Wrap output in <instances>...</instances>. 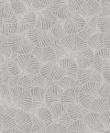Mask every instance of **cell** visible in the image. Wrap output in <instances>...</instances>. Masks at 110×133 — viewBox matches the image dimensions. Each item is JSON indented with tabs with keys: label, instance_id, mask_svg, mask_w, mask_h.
<instances>
[{
	"label": "cell",
	"instance_id": "obj_52",
	"mask_svg": "<svg viewBox=\"0 0 110 133\" xmlns=\"http://www.w3.org/2000/svg\"><path fill=\"white\" fill-rule=\"evenodd\" d=\"M39 2H40L41 4H43L44 6H49L50 3L51 2V0H39Z\"/></svg>",
	"mask_w": 110,
	"mask_h": 133
},
{
	"label": "cell",
	"instance_id": "obj_25",
	"mask_svg": "<svg viewBox=\"0 0 110 133\" xmlns=\"http://www.w3.org/2000/svg\"><path fill=\"white\" fill-rule=\"evenodd\" d=\"M66 107L68 115L72 120L82 119L85 117V116L89 112L88 108H85V107H82L80 103L67 105Z\"/></svg>",
	"mask_w": 110,
	"mask_h": 133
},
{
	"label": "cell",
	"instance_id": "obj_44",
	"mask_svg": "<svg viewBox=\"0 0 110 133\" xmlns=\"http://www.w3.org/2000/svg\"><path fill=\"white\" fill-rule=\"evenodd\" d=\"M97 95L98 96L108 98L110 95V84L106 81H103L97 87Z\"/></svg>",
	"mask_w": 110,
	"mask_h": 133
},
{
	"label": "cell",
	"instance_id": "obj_19",
	"mask_svg": "<svg viewBox=\"0 0 110 133\" xmlns=\"http://www.w3.org/2000/svg\"><path fill=\"white\" fill-rule=\"evenodd\" d=\"M30 93L32 97V106L30 109V113H33L37 108L43 107L46 105L45 103V92L46 88L41 86H33L30 89Z\"/></svg>",
	"mask_w": 110,
	"mask_h": 133
},
{
	"label": "cell",
	"instance_id": "obj_23",
	"mask_svg": "<svg viewBox=\"0 0 110 133\" xmlns=\"http://www.w3.org/2000/svg\"><path fill=\"white\" fill-rule=\"evenodd\" d=\"M58 64L63 69L65 75L74 77V78L77 77L76 74H77L78 66H77L76 63H75L73 58H72V57H64V58H61L58 61Z\"/></svg>",
	"mask_w": 110,
	"mask_h": 133
},
{
	"label": "cell",
	"instance_id": "obj_4",
	"mask_svg": "<svg viewBox=\"0 0 110 133\" xmlns=\"http://www.w3.org/2000/svg\"><path fill=\"white\" fill-rule=\"evenodd\" d=\"M14 62L18 64L20 70V75H30L33 72H39L41 63L32 53H26V54H18Z\"/></svg>",
	"mask_w": 110,
	"mask_h": 133
},
{
	"label": "cell",
	"instance_id": "obj_7",
	"mask_svg": "<svg viewBox=\"0 0 110 133\" xmlns=\"http://www.w3.org/2000/svg\"><path fill=\"white\" fill-rule=\"evenodd\" d=\"M27 35L35 46H51L54 41V37L48 29H40L36 27L28 30Z\"/></svg>",
	"mask_w": 110,
	"mask_h": 133
},
{
	"label": "cell",
	"instance_id": "obj_33",
	"mask_svg": "<svg viewBox=\"0 0 110 133\" xmlns=\"http://www.w3.org/2000/svg\"><path fill=\"white\" fill-rule=\"evenodd\" d=\"M63 19H57V21L55 22V24L49 29V31L51 33V35L54 37V39H59L61 41L65 35H66V32H65L64 29H63Z\"/></svg>",
	"mask_w": 110,
	"mask_h": 133
},
{
	"label": "cell",
	"instance_id": "obj_37",
	"mask_svg": "<svg viewBox=\"0 0 110 133\" xmlns=\"http://www.w3.org/2000/svg\"><path fill=\"white\" fill-rule=\"evenodd\" d=\"M3 66L5 67L6 71L9 72L11 76L13 75H18L20 74V70L18 68V64H17L13 60H10V59H5V61L3 63H1Z\"/></svg>",
	"mask_w": 110,
	"mask_h": 133
},
{
	"label": "cell",
	"instance_id": "obj_16",
	"mask_svg": "<svg viewBox=\"0 0 110 133\" xmlns=\"http://www.w3.org/2000/svg\"><path fill=\"white\" fill-rule=\"evenodd\" d=\"M18 21V29H17V33H24L27 32L28 30L35 28L36 25V13L35 11L31 10H28L27 13L23 15H18L17 16Z\"/></svg>",
	"mask_w": 110,
	"mask_h": 133
},
{
	"label": "cell",
	"instance_id": "obj_38",
	"mask_svg": "<svg viewBox=\"0 0 110 133\" xmlns=\"http://www.w3.org/2000/svg\"><path fill=\"white\" fill-rule=\"evenodd\" d=\"M28 75L30 77L32 86H41V87H44L46 83V79L44 78L43 75H41L39 72L30 74V75Z\"/></svg>",
	"mask_w": 110,
	"mask_h": 133
},
{
	"label": "cell",
	"instance_id": "obj_56",
	"mask_svg": "<svg viewBox=\"0 0 110 133\" xmlns=\"http://www.w3.org/2000/svg\"><path fill=\"white\" fill-rule=\"evenodd\" d=\"M2 83H3V82H2V79L0 78V84H2Z\"/></svg>",
	"mask_w": 110,
	"mask_h": 133
},
{
	"label": "cell",
	"instance_id": "obj_21",
	"mask_svg": "<svg viewBox=\"0 0 110 133\" xmlns=\"http://www.w3.org/2000/svg\"><path fill=\"white\" fill-rule=\"evenodd\" d=\"M63 92V89L60 86L53 84L50 87L46 88L45 92V103L48 108L51 107L52 105L59 103L61 101V96Z\"/></svg>",
	"mask_w": 110,
	"mask_h": 133
},
{
	"label": "cell",
	"instance_id": "obj_2",
	"mask_svg": "<svg viewBox=\"0 0 110 133\" xmlns=\"http://www.w3.org/2000/svg\"><path fill=\"white\" fill-rule=\"evenodd\" d=\"M8 42L10 48L17 54H26L31 53L34 48V44L28 37L27 32L24 33H15L8 37Z\"/></svg>",
	"mask_w": 110,
	"mask_h": 133
},
{
	"label": "cell",
	"instance_id": "obj_24",
	"mask_svg": "<svg viewBox=\"0 0 110 133\" xmlns=\"http://www.w3.org/2000/svg\"><path fill=\"white\" fill-rule=\"evenodd\" d=\"M80 87L79 86H73V87H69L67 89H65V90H63L61 96V101L60 102L65 104L66 106L67 105L77 104V103H79Z\"/></svg>",
	"mask_w": 110,
	"mask_h": 133
},
{
	"label": "cell",
	"instance_id": "obj_42",
	"mask_svg": "<svg viewBox=\"0 0 110 133\" xmlns=\"http://www.w3.org/2000/svg\"><path fill=\"white\" fill-rule=\"evenodd\" d=\"M45 132H50V133L67 132V127L63 125V124L57 123V122H52V123L50 124L48 127H46Z\"/></svg>",
	"mask_w": 110,
	"mask_h": 133
},
{
	"label": "cell",
	"instance_id": "obj_49",
	"mask_svg": "<svg viewBox=\"0 0 110 133\" xmlns=\"http://www.w3.org/2000/svg\"><path fill=\"white\" fill-rule=\"evenodd\" d=\"M110 31H106L104 33V45L106 48L110 50V42H109Z\"/></svg>",
	"mask_w": 110,
	"mask_h": 133
},
{
	"label": "cell",
	"instance_id": "obj_27",
	"mask_svg": "<svg viewBox=\"0 0 110 133\" xmlns=\"http://www.w3.org/2000/svg\"><path fill=\"white\" fill-rule=\"evenodd\" d=\"M0 132H19L15 128L14 119L6 113H0Z\"/></svg>",
	"mask_w": 110,
	"mask_h": 133
},
{
	"label": "cell",
	"instance_id": "obj_17",
	"mask_svg": "<svg viewBox=\"0 0 110 133\" xmlns=\"http://www.w3.org/2000/svg\"><path fill=\"white\" fill-rule=\"evenodd\" d=\"M89 132H104L106 128L100 120L99 113L89 111L82 118Z\"/></svg>",
	"mask_w": 110,
	"mask_h": 133
},
{
	"label": "cell",
	"instance_id": "obj_29",
	"mask_svg": "<svg viewBox=\"0 0 110 133\" xmlns=\"http://www.w3.org/2000/svg\"><path fill=\"white\" fill-rule=\"evenodd\" d=\"M109 109V102L107 98L98 96L91 103L89 107V111L95 112V113H102L106 110Z\"/></svg>",
	"mask_w": 110,
	"mask_h": 133
},
{
	"label": "cell",
	"instance_id": "obj_32",
	"mask_svg": "<svg viewBox=\"0 0 110 133\" xmlns=\"http://www.w3.org/2000/svg\"><path fill=\"white\" fill-rule=\"evenodd\" d=\"M0 105L13 106L10 96V87L6 83L0 84Z\"/></svg>",
	"mask_w": 110,
	"mask_h": 133
},
{
	"label": "cell",
	"instance_id": "obj_41",
	"mask_svg": "<svg viewBox=\"0 0 110 133\" xmlns=\"http://www.w3.org/2000/svg\"><path fill=\"white\" fill-rule=\"evenodd\" d=\"M97 29L99 32L105 33L110 30V18L109 17H101L97 19Z\"/></svg>",
	"mask_w": 110,
	"mask_h": 133
},
{
	"label": "cell",
	"instance_id": "obj_54",
	"mask_svg": "<svg viewBox=\"0 0 110 133\" xmlns=\"http://www.w3.org/2000/svg\"><path fill=\"white\" fill-rule=\"evenodd\" d=\"M2 20H3V18H0V28H1V26H2Z\"/></svg>",
	"mask_w": 110,
	"mask_h": 133
},
{
	"label": "cell",
	"instance_id": "obj_30",
	"mask_svg": "<svg viewBox=\"0 0 110 133\" xmlns=\"http://www.w3.org/2000/svg\"><path fill=\"white\" fill-rule=\"evenodd\" d=\"M33 113L39 117V119L42 122L45 128L52 123V117H51V111H50L48 107H40V108H37Z\"/></svg>",
	"mask_w": 110,
	"mask_h": 133
},
{
	"label": "cell",
	"instance_id": "obj_1",
	"mask_svg": "<svg viewBox=\"0 0 110 133\" xmlns=\"http://www.w3.org/2000/svg\"><path fill=\"white\" fill-rule=\"evenodd\" d=\"M5 113L13 118L15 122V128L19 132H30L32 127L30 113L15 106H6Z\"/></svg>",
	"mask_w": 110,
	"mask_h": 133
},
{
	"label": "cell",
	"instance_id": "obj_20",
	"mask_svg": "<svg viewBox=\"0 0 110 133\" xmlns=\"http://www.w3.org/2000/svg\"><path fill=\"white\" fill-rule=\"evenodd\" d=\"M94 51L89 47H87L86 49L75 53L73 59H74L78 68H87V67L92 66L93 61H94Z\"/></svg>",
	"mask_w": 110,
	"mask_h": 133
},
{
	"label": "cell",
	"instance_id": "obj_36",
	"mask_svg": "<svg viewBox=\"0 0 110 133\" xmlns=\"http://www.w3.org/2000/svg\"><path fill=\"white\" fill-rule=\"evenodd\" d=\"M14 15L9 0H0V18H6Z\"/></svg>",
	"mask_w": 110,
	"mask_h": 133
},
{
	"label": "cell",
	"instance_id": "obj_35",
	"mask_svg": "<svg viewBox=\"0 0 110 133\" xmlns=\"http://www.w3.org/2000/svg\"><path fill=\"white\" fill-rule=\"evenodd\" d=\"M10 6L16 16L23 15L28 12V8L22 0H9Z\"/></svg>",
	"mask_w": 110,
	"mask_h": 133
},
{
	"label": "cell",
	"instance_id": "obj_51",
	"mask_svg": "<svg viewBox=\"0 0 110 133\" xmlns=\"http://www.w3.org/2000/svg\"><path fill=\"white\" fill-rule=\"evenodd\" d=\"M6 41H8V36H5L0 33V45H1L3 42H5Z\"/></svg>",
	"mask_w": 110,
	"mask_h": 133
},
{
	"label": "cell",
	"instance_id": "obj_53",
	"mask_svg": "<svg viewBox=\"0 0 110 133\" xmlns=\"http://www.w3.org/2000/svg\"><path fill=\"white\" fill-rule=\"evenodd\" d=\"M4 61H5V57L3 55V53L1 52V51H0V64L4 63Z\"/></svg>",
	"mask_w": 110,
	"mask_h": 133
},
{
	"label": "cell",
	"instance_id": "obj_14",
	"mask_svg": "<svg viewBox=\"0 0 110 133\" xmlns=\"http://www.w3.org/2000/svg\"><path fill=\"white\" fill-rule=\"evenodd\" d=\"M85 22L86 21L85 18L73 14L70 18L63 19V25L67 34H77L84 29Z\"/></svg>",
	"mask_w": 110,
	"mask_h": 133
},
{
	"label": "cell",
	"instance_id": "obj_15",
	"mask_svg": "<svg viewBox=\"0 0 110 133\" xmlns=\"http://www.w3.org/2000/svg\"><path fill=\"white\" fill-rule=\"evenodd\" d=\"M31 53L39 60L41 64L51 62H57L54 50L51 46H34Z\"/></svg>",
	"mask_w": 110,
	"mask_h": 133
},
{
	"label": "cell",
	"instance_id": "obj_12",
	"mask_svg": "<svg viewBox=\"0 0 110 133\" xmlns=\"http://www.w3.org/2000/svg\"><path fill=\"white\" fill-rule=\"evenodd\" d=\"M39 72L43 75L46 80L52 81V82L59 80L63 75H65L63 69L58 64V62H51V63L41 64Z\"/></svg>",
	"mask_w": 110,
	"mask_h": 133
},
{
	"label": "cell",
	"instance_id": "obj_26",
	"mask_svg": "<svg viewBox=\"0 0 110 133\" xmlns=\"http://www.w3.org/2000/svg\"><path fill=\"white\" fill-rule=\"evenodd\" d=\"M8 84L9 87H15V86H19V87H23L25 89L30 90L33 86L30 82V79L28 75H13L10 77L8 80Z\"/></svg>",
	"mask_w": 110,
	"mask_h": 133
},
{
	"label": "cell",
	"instance_id": "obj_8",
	"mask_svg": "<svg viewBox=\"0 0 110 133\" xmlns=\"http://www.w3.org/2000/svg\"><path fill=\"white\" fill-rule=\"evenodd\" d=\"M36 13V25L35 27L40 29H51L58 18L54 16V14L51 12L49 6H46L44 8L40 10L35 11Z\"/></svg>",
	"mask_w": 110,
	"mask_h": 133
},
{
	"label": "cell",
	"instance_id": "obj_31",
	"mask_svg": "<svg viewBox=\"0 0 110 133\" xmlns=\"http://www.w3.org/2000/svg\"><path fill=\"white\" fill-rule=\"evenodd\" d=\"M54 84L56 85L60 86L61 88H63V90L67 89L69 87H73V86H79L80 87L82 84L79 83L78 79L74 78V77L68 76V75H63L61 78H60L59 80L55 81Z\"/></svg>",
	"mask_w": 110,
	"mask_h": 133
},
{
	"label": "cell",
	"instance_id": "obj_10",
	"mask_svg": "<svg viewBox=\"0 0 110 133\" xmlns=\"http://www.w3.org/2000/svg\"><path fill=\"white\" fill-rule=\"evenodd\" d=\"M51 111V117H52V122H57V123L63 124V125L68 127L72 122L67 112V107L65 104L59 102L56 104L52 105L49 108Z\"/></svg>",
	"mask_w": 110,
	"mask_h": 133
},
{
	"label": "cell",
	"instance_id": "obj_55",
	"mask_svg": "<svg viewBox=\"0 0 110 133\" xmlns=\"http://www.w3.org/2000/svg\"><path fill=\"white\" fill-rule=\"evenodd\" d=\"M94 1H96V2H98V3H99V2L101 1V0H94Z\"/></svg>",
	"mask_w": 110,
	"mask_h": 133
},
{
	"label": "cell",
	"instance_id": "obj_6",
	"mask_svg": "<svg viewBox=\"0 0 110 133\" xmlns=\"http://www.w3.org/2000/svg\"><path fill=\"white\" fill-rule=\"evenodd\" d=\"M98 86L99 85L95 82H87L81 85L80 92H79V103L82 107L89 109L91 103L96 97H98V95H97Z\"/></svg>",
	"mask_w": 110,
	"mask_h": 133
},
{
	"label": "cell",
	"instance_id": "obj_13",
	"mask_svg": "<svg viewBox=\"0 0 110 133\" xmlns=\"http://www.w3.org/2000/svg\"><path fill=\"white\" fill-rule=\"evenodd\" d=\"M77 79L81 84H85L87 82H95L96 84H100L103 82L102 75L96 72L94 68L87 67V68H78L76 74Z\"/></svg>",
	"mask_w": 110,
	"mask_h": 133
},
{
	"label": "cell",
	"instance_id": "obj_43",
	"mask_svg": "<svg viewBox=\"0 0 110 133\" xmlns=\"http://www.w3.org/2000/svg\"><path fill=\"white\" fill-rule=\"evenodd\" d=\"M100 9L97 14V17H108L110 14V0H101L99 2Z\"/></svg>",
	"mask_w": 110,
	"mask_h": 133
},
{
	"label": "cell",
	"instance_id": "obj_50",
	"mask_svg": "<svg viewBox=\"0 0 110 133\" xmlns=\"http://www.w3.org/2000/svg\"><path fill=\"white\" fill-rule=\"evenodd\" d=\"M101 75H102L103 80H105V81H106V82L110 83V68L105 70L104 72L101 74Z\"/></svg>",
	"mask_w": 110,
	"mask_h": 133
},
{
	"label": "cell",
	"instance_id": "obj_22",
	"mask_svg": "<svg viewBox=\"0 0 110 133\" xmlns=\"http://www.w3.org/2000/svg\"><path fill=\"white\" fill-rule=\"evenodd\" d=\"M18 21L17 16L14 14L11 17L6 18H3L2 26L0 28V33L5 36H10L12 34L17 33Z\"/></svg>",
	"mask_w": 110,
	"mask_h": 133
},
{
	"label": "cell",
	"instance_id": "obj_3",
	"mask_svg": "<svg viewBox=\"0 0 110 133\" xmlns=\"http://www.w3.org/2000/svg\"><path fill=\"white\" fill-rule=\"evenodd\" d=\"M10 96L13 106L25 111H30L32 106V97L28 89L19 86L10 87Z\"/></svg>",
	"mask_w": 110,
	"mask_h": 133
},
{
	"label": "cell",
	"instance_id": "obj_48",
	"mask_svg": "<svg viewBox=\"0 0 110 133\" xmlns=\"http://www.w3.org/2000/svg\"><path fill=\"white\" fill-rule=\"evenodd\" d=\"M66 1L73 11L78 10L82 6V5L84 4V2H85V0H66Z\"/></svg>",
	"mask_w": 110,
	"mask_h": 133
},
{
	"label": "cell",
	"instance_id": "obj_40",
	"mask_svg": "<svg viewBox=\"0 0 110 133\" xmlns=\"http://www.w3.org/2000/svg\"><path fill=\"white\" fill-rule=\"evenodd\" d=\"M30 117L32 120V127L30 132H45L46 128L44 127L42 122L39 119V117L34 113H30Z\"/></svg>",
	"mask_w": 110,
	"mask_h": 133
},
{
	"label": "cell",
	"instance_id": "obj_28",
	"mask_svg": "<svg viewBox=\"0 0 110 133\" xmlns=\"http://www.w3.org/2000/svg\"><path fill=\"white\" fill-rule=\"evenodd\" d=\"M87 46L94 51H98L105 47L104 45V33L102 32H94L92 36L86 39Z\"/></svg>",
	"mask_w": 110,
	"mask_h": 133
},
{
	"label": "cell",
	"instance_id": "obj_47",
	"mask_svg": "<svg viewBox=\"0 0 110 133\" xmlns=\"http://www.w3.org/2000/svg\"><path fill=\"white\" fill-rule=\"evenodd\" d=\"M99 117H100V120L102 121V123L104 124L105 128H110V111L109 109L106 110V111L102 112V113H99Z\"/></svg>",
	"mask_w": 110,
	"mask_h": 133
},
{
	"label": "cell",
	"instance_id": "obj_5",
	"mask_svg": "<svg viewBox=\"0 0 110 133\" xmlns=\"http://www.w3.org/2000/svg\"><path fill=\"white\" fill-rule=\"evenodd\" d=\"M63 47L69 51L70 57L73 58L75 53L86 49L87 46L86 41L82 39L78 34H66L61 39Z\"/></svg>",
	"mask_w": 110,
	"mask_h": 133
},
{
	"label": "cell",
	"instance_id": "obj_39",
	"mask_svg": "<svg viewBox=\"0 0 110 133\" xmlns=\"http://www.w3.org/2000/svg\"><path fill=\"white\" fill-rule=\"evenodd\" d=\"M0 51L3 53L5 59H10V60H15V58L17 57V53L10 48L9 44H8V41H6L5 42H3L0 45Z\"/></svg>",
	"mask_w": 110,
	"mask_h": 133
},
{
	"label": "cell",
	"instance_id": "obj_9",
	"mask_svg": "<svg viewBox=\"0 0 110 133\" xmlns=\"http://www.w3.org/2000/svg\"><path fill=\"white\" fill-rule=\"evenodd\" d=\"M96 72L102 74L105 70L110 68V51L104 47L98 51H94V61L92 66Z\"/></svg>",
	"mask_w": 110,
	"mask_h": 133
},
{
	"label": "cell",
	"instance_id": "obj_18",
	"mask_svg": "<svg viewBox=\"0 0 110 133\" xmlns=\"http://www.w3.org/2000/svg\"><path fill=\"white\" fill-rule=\"evenodd\" d=\"M100 9L99 3L94 0H85L84 4L76 11H73V14L79 15L85 18H89L93 16H97Z\"/></svg>",
	"mask_w": 110,
	"mask_h": 133
},
{
	"label": "cell",
	"instance_id": "obj_11",
	"mask_svg": "<svg viewBox=\"0 0 110 133\" xmlns=\"http://www.w3.org/2000/svg\"><path fill=\"white\" fill-rule=\"evenodd\" d=\"M49 8L58 19H66L73 15V10L66 0H51Z\"/></svg>",
	"mask_w": 110,
	"mask_h": 133
},
{
	"label": "cell",
	"instance_id": "obj_34",
	"mask_svg": "<svg viewBox=\"0 0 110 133\" xmlns=\"http://www.w3.org/2000/svg\"><path fill=\"white\" fill-rule=\"evenodd\" d=\"M67 132H87V128L82 119L72 120L67 127Z\"/></svg>",
	"mask_w": 110,
	"mask_h": 133
},
{
	"label": "cell",
	"instance_id": "obj_46",
	"mask_svg": "<svg viewBox=\"0 0 110 133\" xmlns=\"http://www.w3.org/2000/svg\"><path fill=\"white\" fill-rule=\"evenodd\" d=\"M96 29H94V28L90 27V26H89L88 24H86V22H85V27H84V29H82L80 32H78L77 34H78L82 39L86 41L90 36H92L93 34L95 32Z\"/></svg>",
	"mask_w": 110,
	"mask_h": 133
},
{
	"label": "cell",
	"instance_id": "obj_45",
	"mask_svg": "<svg viewBox=\"0 0 110 133\" xmlns=\"http://www.w3.org/2000/svg\"><path fill=\"white\" fill-rule=\"evenodd\" d=\"M22 1L28 8V10H31V11H38L46 6L43 4H41L39 0H22Z\"/></svg>",
	"mask_w": 110,
	"mask_h": 133
}]
</instances>
